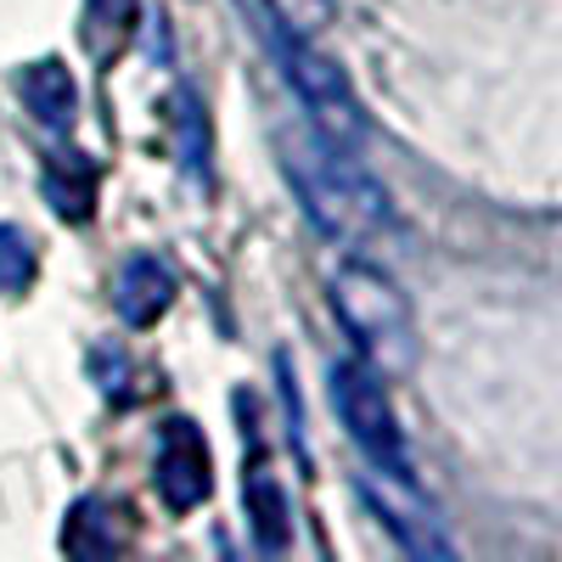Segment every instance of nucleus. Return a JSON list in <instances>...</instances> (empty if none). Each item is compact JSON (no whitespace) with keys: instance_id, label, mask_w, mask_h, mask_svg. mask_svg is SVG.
<instances>
[{"instance_id":"nucleus-3","label":"nucleus","mask_w":562,"mask_h":562,"mask_svg":"<svg viewBox=\"0 0 562 562\" xmlns=\"http://www.w3.org/2000/svg\"><path fill=\"white\" fill-rule=\"evenodd\" d=\"M276 52H281V63H288V79H293V90H299V102L310 108V124L333 140V147L360 153L366 113H360V102H355L344 68H338L333 57H321L315 40H299V34H288V29H276Z\"/></svg>"},{"instance_id":"nucleus-4","label":"nucleus","mask_w":562,"mask_h":562,"mask_svg":"<svg viewBox=\"0 0 562 562\" xmlns=\"http://www.w3.org/2000/svg\"><path fill=\"white\" fill-rule=\"evenodd\" d=\"M333 405H338L349 439L360 445V456H366L371 467L411 473V450H405V434H400L394 400H389V389H383V371H371L366 360L333 366Z\"/></svg>"},{"instance_id":"nucleus-11","label":"nucleus","mask_w":562,"mask_h":562,"mask_svg":"<svg viewBox=\"0 0 562 562\" xmlns=\"http://www.w3.org/2000/svg\"><path fill=\"white\" fill-rule=\"evenodd\" d=\"M248 512H254V540H259L265 551L288 546V506H281V495H276V484H270L265 473L248 479Z\"/></svg>"},{"instance_id":"nucleus-7","label":"nucleus","mask_w":562,"mask_h":562,"mask_svg":"<svg viewBox=\"0 0 562 562\" xmlns=\"http://www.w3.org/2000/svg\"><path fill=\"white\" fill-rule=\"evenodd\" d=\"M18 90H23V108L45 124V130H68L74 124V108H79V85L74 74L63 68V57H40L18 74Z\"/></svg>"},{"instance_id":"nucleus-12","label":"nucleus","mask_w":562,"mask_h":562,"mask_svg":"<svg viewBox=\"0 0 562 562\" xmlns=\"http://www.w3.org/2000/svg\"><path fill=\"white\" fill-rule=\"evenodd\" d=\"M34 281V248L18 225H0V293H23Z\"/></svg>"},{"instance_id":"nucleus-2","label":"nucleus","mask_w":562,"mask_h":562,"mask_svg":"<svg viewBox=\"0 0 562 562\" xmlns=\"http://www.w3.org/2000/svg\"><path fill=\"white\" fill-rule=\"evenodd\" d=\"M333 310L344 321V333L355 338L360 360L383 378H411L416 366V321L405 293L394 288V276H383L366 259H344L333 270Z\"/></svg>"},{"instance_id":"nucleus-13","label":"nucleus","mask_w":562,"mask_h":562,"mask_svg":"<svg viewBox=\"0 0 562 562\" xmlns=\"http://www.w3.org/2000/svg\"><path fill=\"white\" fill-rule=\"evenodd\" d=\"M276 29H288L299 40H315L326 23H333V0H265Z\"/></svg>"},{"instance_id":"nucleus-5","label":"nucleus","mask_w":562,"mask_h":562,"mask_svg":"<svg viewBox=\"0 0 562 562\" xmlns=\"http://www.w3.org/2000/svg\"><path fill=\"white\" fill-rule=\"evenodd\" d=\"M360 490L371 501V512L383 518V529L411 551V557H450V540L439 529V512L428 506V495L416 490L411 473H389V467H371L360 473Z\"/></svg>"},{"instance_id":"nucleus-6","label":"nucleus","mask_w":562,"mask_h":562,"mask_svg":"<svg viewBox=\"0 0 562 562\" xmlns=\"http://www.w3.org/2000/svg\"><path fill=\"white\" fill-rule=\"evenodd\" d=\"M214 490V456L209 439L192 416L164 422L158 434V495L169 501V512H198Z\"/></svg>"},{"instance_id":"nucleus-1","label":"nucleus","mask_w":562,"mask_h":562,"mask_svg":"<svg viewBox=\"0 0 562 562\" xmlns=\"http://www.w3.org/2000/svg\"><path fill=\"white\" fill-rule=\"evenodd\" d=\"M276 153H281V169H288L304 214L333 243L360 248V243L378 237V231H389V192L355 164V153L333 147L315 124L299 130V135H281Z\"/></svg>"},{"instance_id":"nucleus-9","label":"nucleus","mask_w":562,"mask_h":562,"mask_svg":"<svg viewBox=\"0 0 562 562\" xmlns=\"http://www.w3.org/2000/svg\"><path fill=\"white\" fill-rule=\"evenodd\" d=\"M45 198L57 203L63 220H90V198H97V175H90L79 158L57 153L45 164Z\"/></svg>"},{"instance_id":"nucleus-10","label":"nucleus","mask_w":562,"mask_h":562,"mask_svg":"<svg viewBox=\"0 0 562 562\" xmlns=\"http://www.w3.org/2000/svg\"><path fill=\"white\" fill-rule=\"evenodd\" d=\"M135 7H140V0H85V45H90V57L108 63L119 45L130 40Z\"/></svg>"},{"instance_id":"nucleus-8","label":"nucleus","mask_w":562,"mask_h":562,"mask_svg":"<svg viewBox=\"0 0 562 562\" xmlns=\"http://www.w3.org/2000/svg\"><path fill=\"white\" fill-rule=\"evenodd\" d=\"M175 304V276L169 265H158L153 254H135L119 276V315L130 326H153L164 310Z\"/></svg>"}]
</instances>
